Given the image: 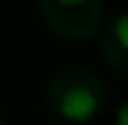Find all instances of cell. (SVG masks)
I'll list each match as a JSON object with an SVG mask.
<instances>
[{"label":"cell","instance_id":"7a4b0ae2","mask_svg":"<svg viewBox=\"0 0 128 125\" xmlns=\"http://www.w3.org/2000/svg\"><path fill=\"white\" fill-rule=\"evenodd\" d=\"M40 17L66 40H88L102 26V0H37Z\"/></svg>","mask_w":128,"mask_h":125},{"label":"cell","instance_id":"277c9868","mask_svg":"<svg viewBox=\"0 0 128 125\" xmlns=\"http://www.w3.org/2000/svg\"><path fill=\"white\" fill-rule=\"evenodd\" d=\"M114 125H128V100L117 108V120H114Z\"/></svg>","mask_w":128,"mask_h":125},{"label":"cell","instance_id":"6da1fadb","mask_svg":"<svg viewBox=\"0 0 128 125\" xmlns=\"http://www.w3.org/2000/svg\"><path fill=\"white\" fill-rule=\"evenodd\" d=\"M46 105L63 122H91L108 105V85L97 71L66 68L51 77L46 88Z\"/></svg>","mask_w":128,"mask_h":125},{"label":"cell","instance_id":"3957f363","mask_svg":"<svg viewBox=\"0 0 128 125\" xmlns=\"http://www.w3.org/2000/svg\"><path fill=\"white\" fill-rule=\"evenodd\" d=\"M102 57L111 68L128 74V11L117 14L102 34Z\"/></svg>","mask_w":128,"mask_h":125},{"label":"cell","instance_id":"5b68a950","mask_svg":"<svg viewBox=\"0 0 128 125\" xmlns=\"http://www.w3.org/2000/svg\"><path fill=\"white\" fill-rule=\"evenodd\" d=\"M0 125H6V122H3V120H0Z\"/></svg>","mask_w":128,"mask_h":125}]
</instances>
